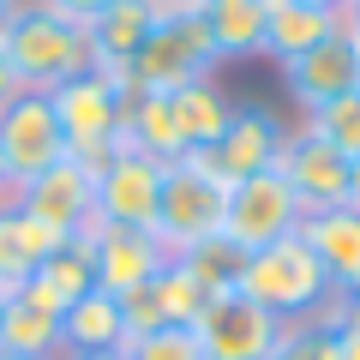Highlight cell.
<instances>
[{
    "label": "cell",
    "instance_id": "cell-1",
    "mask_svg": "<svg viewBox=\"0 0 360 360\" xmlns=\"http://www.w3.org/2000/svg\"><path fill=\"white\" fill-rule=\"evenodd\" d=\"M234 288H240L246 300H258L264 312H276L283 324L312 319V312H324V307L336 300L330 270L319 264V252H312L300 234H288V240H276V246L246 252V258H240V276H234Z\"/></svg>",
    "mask_w": 360,
    "mask_h": 360
},
{
    "label": "cell",
    "instance_id": "cell-2",
    "mask_svg": "<svg viewBox=\"0 0 360 360\" xmlns=\"http://www.w3.org/2000/svg\"><path fill=\"white\" fill-rule=\"evenodd\" d=\"M222 210H229V180L217 174L210 150H180L162 168V198H156V240H162V252L180 258L198 240H217Z\"/></svg>",
    "mask_w": 360,
    "mask_h": 360
},
{
    "label": "cell",
    "instance_id": "cell-3",
    "mask_svg": "<svg viewBox=\"0 0 360 360\" xmlns=\"http://www.w3.org/2000/svg\"><path fill=\"white\" fill-rule=\"evenodd\" d=\"M0 42H6V54H13L25 90H54V84H66V78L90 72V25L54 13V6H42V0H30V6L18 0V13L6 18Z\"/></svg>",
    "mask_w": 360,
    "mask_h": 360
},
{
    "label": "cell",
    "instance_id": "cell-4",
    "mask_svg": "<svg viewBox=\"0 0 360 360\" xmlns=\"http://www.w3.org/2000/svg\"><path fill=\"white\" fill-rule=\"evenodd\" d=\"M127 96H132V84L127 78H108V72H78V78H66V84L49 90L60 139H66V156L84 162L90 174H103V168L115 162V150H120Z\"/></svg>",
    "mask_w": 360,
    "mask_h": 360
},
{
    "label": "cell",
    "instance_id": "cell-5",
    "mask_svg": "<svg viewBox=\"0 0 360 360\" xmlns=\"http://www.w3.org/2000/svg\"><path fill=\"white\" fill-rule=\"evenodd\" d=\"M210 66H217V49H210L205 18H198V13H162L156 30H150V42L139 49V60L127 66V84L174 96V90L210 78Z\"/></svg>",
    "mask_w": 360,
    "mask_h": 360
},
{
    "label": "cell",
    "instance_id": "cell-6",
    "mask_svg": "<svg viewBox=\"0 0 360 360\" xmlns=\"http://www.w3.org/2000/svg\"><path fill=\"white\" fill-rule=\"evenodd\" d=\"M300 217H307V210L295 205L288 180L276 174V168H264V174H246V180L229 186L222 240L246 258V252H258V246H276V240H288V234H300Z\"/></svg>",
    "mask_w": 360,
    "mask_h": 360
},
{
    "label": "cell",
    "instance_id": "cell-7",
    "mask_svg": "<svg viewBox=\"0 0 360 360\" xmlns=\"http://www.w3.org/2000/svg\"><path fill=\"white\" fill-rule=\"evenodd\" d=\"M66 156L60 120H54L49 90H18L13 103L0 108V174H6V193L25 186L30 174L54 168Z\"/></svg>",
    "mask_w": 360,
    "mask_h": 360
},
{
    "label": "cell",
    "instance_id": "cell-8",
    "mask_svg": "<svg viewBox=\"0 0 360 360\" xmlns=\"http://www.w3.org/2000/svg\"><path fill=\"white\" fill-rule=\"evenodd\" d=\"M6 205L25 210V217H37V222H49V229H60L66 240H78V234L96 222V174H90L84 162H72V156H60L54 168H42L25 186H13Z\"/></svg>",
    "mask_w": 360,
    "mask_h": 360
},
{
    "label": "cell",
    "instance_id": "cell-9",
    "mask_svg": "<svg viewBox=\"0 0 360 360\" xmlns=\"http://www.w3.org/2000/svg\"><path fill=\"white\" fill-rule=\"evenodd\" d=\"M193 336L205 348V360H270V348L283 336V319L264 312L258 300H246L240 288H229L198 312Z\"/></svg>",
    "mask_w": 360,
    "mask_h": 360
},
{
    "label": "cell",
    "instance_id": "cell-10",
    "mask_svg": "<svg viewBox=\"0 0 360 360\" xmlns=\"http://www.w3.org/2000/svg\"><path fill=\"white\" fill-rule=\"evenodd\" d=\"M276 174L288 180V193H295V205L307 210V217H312V210L348 205V156L336 150L330 139H319L307 120L283 139V150H276Z\"/></svg>",
    "mask_w": 360,
    "mask_h": 360
},
{
    "label": "cell",
    "instance_id": "cell-11",
    "mask_svg": "<svg viewBox=\"0 0 360 360\" xmlns=\"http://www.w3.org/2000/svg\"><path fill=\"white\" fill-rule=\"evenodd\" d=\"M78 240H84V252H90L96 288H103V295H115V300L139 295V288L156 276V270L168 264L162 240H156V234H144V229H115V222H90V229L78 234Z\"/></svg>",
    "mask_w": 360,
    "mask_h": 360
},
{
    "label": "cell",
    "instance_id": "cell-12",
    "mask_svg": "<svg viewBox=\"0 0 360 360\" xmlns=\"http://www.w3.org/2000/svg\"><path fill=\"white\" fill-rule=\"evenodd\" d=\"M162 168L139 150H115V162L96 174V222L156 234V198H162Z\"/></svg>",
    "mask_w": 360,
    "mask_h": 360
},
{
    "label": "cell",
    "instance_id": "cell-13",
    "mask_svg": "<svg viewBox=\"0 0 360 360\" xmlns=\"http://www.w3.org/2000/svg\"><path fill=\"white\" fill-rule=\"evenodd\" d=\"M283 84H288V96H295L307 115L324 108V103H336L342 90H360V37L342 25L336 37H324L319 49L283 60Z\"/></svg>",
    "mask_w": 360,
    "mask_h": 360
},
{
    "label": "cell",
    "instance_id": "cell-14",
    "mask_svg": "<svg viewBox=\"0 0 360 360\" xmlns=\"http://www.w3.org/2000/svg\"><path fill=\"white\" fill-rule=\"evenodd\" d=\"M205 307H210L205 283H198L180 258H168L139 295L120 300V312H127V342H132V336H150V330H168V324H186V330H193Z\"/></svg>",
    "mask_w": 360,
    "mask_h": 360
},
{
    "label": "cell",
    "instance_id": "cell-15",
    "mask_svg": "<svg viewBox=\"0 0 360 360\" xmlns=\"http://www.w3.org/2000/svg\"><path fill=\"white\" fill-rule=\"evenodd\" d=\"M283 139H288V127L270 115L264 103H234V115H229V127H222V139L210 144V162H217V174L234 186V180H246V174L276 168Z\"/></svg>",
    "mask_w": 360,
    "mask_h": 360
},
{
    "label": "cell",
    "instance_id": "cell-16",
    "mask_svg": "<svg viewBox=\"0 0 360 360\" xmlns=\"http://www.w3.org/2000/svg\"><path fill=\"white\" fill-rule=\"evenodd\" d=\"M162 6L156 0H115L90 18V72H108V78H127V66L139 60V49L150 42Z\"/></svg>",
    "mask_w": 360,
    "mask_h": 360
},
{
    "label": "cell",
    "instance_id": "cell-17",
    "mask_svg": "<svg viewBox=\"0 0 360 360\" xmlns=\"http://www.w3.org/2000/svg\"><path fill=\"white\" fill-rule=\"evenodd\" d=\"M300 240L319 252V264L330 270V288L336 295H354L360 288V210L354 205H336V210H312L300 217Z\"/></svg>",
    "mask_w": 360,
    "mask_h": 360
},
{
    "label": "cell",
    "instance_id": "cell-18",
    "mask_svg": "<svg viewBox=\"0 0 360 360\" xmlns=\"http://www.w3.org/2000/svg\"><path fill=\"white\" fill-rule=\"evenodd\" d=\"M66 246L60 229H49V222L25 217V210L0 205V288L6 295H18V288L30 283V270L42 264V258H54Z\"/></svg>",
    "mask_w": 360,
    "mask_h": 360
},
{
    "label": "cell",
    "instance_id": "cell-19",
    "mask_svg": "<svg viewBox=\"0 0 360 360\" xmlns=\"http://www.w3.org/2000/svg\"><path fill=\"white\" fill-rule=\"evenodd\" d=\"M120 150H139L150 162H174L186 150L180 139V120H174V103L162 90H132L127 96V115H120Z\"/></svg>",
    "mask_w": 360,
    "mask_h": 360
},
{
    "label": "cell",
    "instance_id": "cell-20",
    "mask_svg": "<svg viewBox=\"0 0 360 360\" xmlns=\"http://www.w3.org/2000/svg\"><path fill=\"white\" fill-rule=\"evenodd\" d=\"M342 25H348L342 13H319V6H300V0H264V54L295 60V54L319 49L324 37H336Z\"/></svg>",
    "mask_w": 360,
    "mask_h": 360
},
{
    "label": "cell",
    "instance_id": "cell-21",
    "mask_svg": "<svg viewBox=\"0 0 360 360\" xmlns=\"http://www.w3.org/2000/svg\"><path fill=\"white\" fill-rule=\"evenodd\" d=\"M60 348L66 354H108V348H127V312L115 295L90 288L78 307L60 312Z\"/></svg>",
    "mask_w": 360,
    "mask_h": 360
},
{
    "label": "cell",
    "instance_id": "cell-22",
    "mask_svg": "<svg viewBox=\"0 0 360 360\" xmlns=\"http://www.w3.org/2000/svg\"><path fill=\"white\" fill-rule=\"evenodd\" d=\"M96 288V270H90V252H84V240H66L54 258H42L37 270H30V283H25V295L37 300V307H49L54 319H60L66 307H78V300Z\"/></svg>",
    "mask_w": 360,
    "mask_h": 360
},
{
    "label": "cell",
    "instance_id": "cell-23",
    "mask_svg": "<svg viewBox=\"0 0 360 360\" xmlns=\"http://www.w3.org/2000/svg\"><path fill=\"white\" fill-rule=\"evenodd\" d=\"M0 354H18V360H66L60 319H54L49 307H37L25 288L6 295V312H0Z\"/></svg>",
    "mask_w": 360,
    "mask_h": 360
},
{
    "label": "cell",
    "instance_id": "cell-24",
    "mask_svg": "<svg viewBox=\"0 0 360 360\" xmlns=\"http://www.w3.org/2000/svg\"><path fill=\"white\" fill-rule=\"evenodd\" d=\"M198 18L210 30L217 60L264 54V0H198Z\"/></svg>",
    "mask_w": 360,
    "mask_h": 360
},
{
    "label": "cell",
    "instance_id": "cell-25",
    "mask_svg": "<svg viewBox=\"0 0 360 360\" xmlns=\"http://www.w3.org/2000/svg\"><path fill=\"white\" fill-rule=\"evenodd\" d=\"M168 103H174V120H180L186 150H210V144L222 139V127H229V115H234V103L217 90V78H198V84L174 90Z\"/></svg>",
    "mask_w": 360,
    "mask_h": 360
},
{
    "label": "cell",
    "instance_id": "cell-26",
    "mask_svg": "<svg viewBox=\"0 0 360 360\" xmlns=\"http://www.w3.org/2000/svg\"><path fill=\"white\" fill-rule=\"evenodd\" d=\"M348 300L336 295L324 312H312V319H295L283 324V336H276V348H270V360H336V319H342Z\"/></svg>",
    "mask_w": 360,
    "mask_h": 360
},
{
    "label": "cell",
    "instance_id": "cell-27",
    "mask_svg": "<svg viewBox=\"0 0 360 360\" xmlns=\"http://www.w3.org/2000/svg\"><path fill=\"white\" fill-rule=\"evenodd\" d=\"M307 127L319 132V139H330L336 150L354 162L360 156V90H342L336 103H324V108H312L307 115Z\"/></svg>",
    "mask_w": 360,
    "mask_h": 360
},
{
    "label": "cell",
    "instance_id": "cell-28",
    "mask_svg": "<svg viewBox=\"0 0 360 360\" xmlns=\"http://www.w3.org/2000/svg\"><path fill=\"white\" fill-rule=\"evenodd\" d=\"M180 264H186V270L198 276V283H205V295H210V300H217V295H229V288H234V276H240V252H234V246L222 240V234H217V240H198L193 252H180Z\"/></svg>",
    "mask_w": 360,
    "mask_h": 360
},
{
    "label": "cell",
    "instance_id": "cell-29",
    "mask_svg": "<svg viewBox=\"0 0 360 360\" xmlns=\"http://www.w3.org/2000/svg\"><path fill=\"white\" fill-rule=\"evenodd\" d=\"M127 360H205L198 336L186 324H168V330H150V336H132L127 342Z\"/></svg>",
    "mask_w": 360,
    "mask_h": 360
},
{
    "label": "cell",
    "instance_id": "cell-30",
    "mask_svg": "<svg viewBox=\"0 0 360 360\" xmlns=\"http://www.w3.org/2000/svg\"><path fill=\"white\" fill-rule=\"evenodd\" d=\"M42 6H54V13L78 18V25H90V18L103 13V6H115V0H42Z\"/></svg>",
    "mask_w": 360,
    "mask_h": 360
},
{
    "label": "cell",
    "instance_id": "cell-31",
    "mask_svg": "<svg viewBox=\"0 0 360 360\" xmlns=\"http://www.w3.org/2000/svg\"><path fill=\"white\" fill-rule=\"evenodd\" d=\"M18 90H25V78H18V66H13V54H6V42H0V108L13 103Z\"/></svg>",
    "mask_w": 360,
    "mask_h": 360
},
{
    "label": "cell",
    "instance_id": "cell-32",
    "mask_svg": "<svg viewBox=\"0 0 360 360\" xmlns=\"http://www.w3.org/2000/svg\"><path fill=\"white\" fill-rule=\"evenodd\" d=\"M348 205L360 210V156H354V162H348Z\"/></svg>",
    "mask_w": 360,
    "mask_h": 360
},
{
    "label": "cell",
    "instance_id": "cell-33",
    "mask_svg": "<svg viewBox=\"0 0 360 360\" xmlns=\"http://www.w3.org/2000/svg\"><path fill=\"white\" fill-rule=\"evenodd\" d=\"M162 13H198V0H156Z\"/></svg>",
    "mask_w": 360,
    "mask_h": 360
},
{
    "label": "cell",
    "instance_id": "cell-34",
    "mask_svg": "<svg viewBox=\"0 0 360 360\" xmlns=\"http://www.w3.org/2000/svg\"><path fill=\"white\" fill-rule=\"evenodd\" d=\"M66 360H127V348H108V354H66Z\"/></svg>",
    "mask_w": 360,
    "mask_h": 360
},
{
    "label": "cell",
    "instance_id": "cell-35",
    "mask_svg": "<svg viewBox=\"0 0 360 360\" xmlns=\"http://www.w3.org/2000/svg\"><path fill=\"white\" fill-rule=\"evenodd\" d=\"M300 6H319V13H342L348 0H300Z\"/></svg>",
    "mask_w": 360,
    "mask_h": 360
},
{
    "label": "cell",
    "instance_id": "cell-36",
    "mask_svg": "<svg viewBox=\"0 0 360 360\" xmlns=\"http://www.w3.org/2000/svg\"><path fill=\"white\" fill-rule=\"evenodd\" d=\"M342 18H348L354 30H360V0H348V6H342Z\"/></svg>",
    "mask_w": 360,
    "mask_h": 360
},
{
    "label": "cell",
    "instance_id": "cell-37",
    "mask_svg": "<svg viewBox=\"0 0 360 360\" xmlns=\"http://www.w3.org/2000/svg\"><path fill=\"white\" fill-rule=\"evenodd\" d=\"M18 13V0H0V30H6V18Z\"/></svg>",
    "mask_w": 360,
    "mask_h": 360
},
{
    "label": "cell",
    "instance_id": "cell-38",
    "mask_svg": "<svg viewBox=\"0 0 360 360\" xmlns=\"http://www.w3.org/2000/svg\"><path fill=\"white\" fill-rule=\"evenodd\" d=\"M6 198H13V193H6V174H0V205H6Z\"/></svg>",
    "mask_w": 360,
    "mask_h": 360
},
{
    "label": "cell",
    "instance_id": "cell-39",
    "mask_svg": "<svg viewBox=\"0 0 360 360\" xmlns=\"http://www.w3.org/2000/svg\"><path fill=\"white\" fill-rule=\"evenodd\" d=\"M0 312H6V288H0Z\"/></svg>",
    "mask_w": 360,
    "mask_h": 360
},
{
    "label": "cell",
    "instance_id": "cell-40",
    "mask_svg": "<svg viewBox=\"0 0 360 360\" xmlns=\"http://www.w3.org/2000/svg\"><path fill=\"white\" fill-rule=\"evenodd\" d=\"M0 360H18V354H0Z\"/></svg>",
    "mask_w": 360,
    "mask_h": 360
},
{
    "label": "cell",
    "instance_id": "cell-41",
    "mask_svg": "<svg viewBox=\"0 0 360 360\" xmlns=\"http://www.w3.org/2000/svg\"><path fill=\"white\" fill-rule=\"evenodd\" d=\"M348 30H354V25H348ZM354 37H360V30H354Z\"/></svg>",
    "mask_w": 360,
    "mask_h": 360
}]
</instances>
